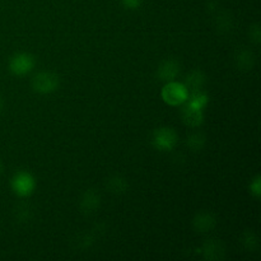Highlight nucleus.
Instances as JSON below:
<instances>
[{
    "instance_id": "obj_14",
    "label": "nucleus",
    "mask_w": 261,
    "mask_h": 261,
    "mask_svg": "<svg viewBox=\"0 0 261 261\" xmlns=\"http://www.w3.org/2000/svg\"><path fill=\"white\" fill-rule=\"evenodd\" d=\"M209 103V97L205 92L200 91H193L189 93L188 99L184 105H188V106L193 107V109L198 110H204Z\"/></svg>"
},
{
    "instance_id": "obj_21",
    "label": "nucleus",
    "mask_w": 261,
    "mask_h": 261,
    "mask_svg": "<svg viewBox=\"0 0 261 261\" xmlns=\"http://www.w3.org/2000/svg\"><path fill=\"white\" fill-rule=\"evenodd\" d=\"M249 37L251 40V42H254L255 45H259L261 42V30L259 23H254V24L250 25Z\"/></svg>"
},
{
    "instance_id": "obj_11",
    "label": "nucleus",
    "mask_w": 261,
    "mask_h": 261,
    "mask_svg": "<svg viewBox=\"0 0 261 261\" xmlns=\"http://www.w3.org/2000/svg\"><path fill=\"white\" fill-rule=\"evenodd\" d=\"M255 55L249 48H240L234 54V65L241 71H249L255 65Z\"/></svg>"
},
{
    "instance_id": "obj_4",
    "label": "nucleus",
    "mask_w": 261,
    "mask_h": 261,
    "mask_svg": "<svg viewBox=\"0 0 261 261\" xmlns=\"http://www.w3.org/2000/svg\"><path fill=\"white\" fill-rule=\"evenodd\" d=\"M178 142V135L172 127H160L155 129L152 134L153 147L161 152H171L175 149Z\"/></svg>"
},
{
    "instance_id": "obj_15",
    "label": "nucleus",
    "mask_w": 261,
    "mask_h": 261,
    "mask_svg": "<svg viewBox=\"0 0 261 261\" xmlns=\"http://www.w3.org/2000/svg\"><path fill=\"white\" fill-rule=\"evenodd\" d=\"M206 144V137L204 133L195 132L190 134L186 139V145L191 152H200L204 149Z\"/></svg>"
},
{
    "instance_id": "obj_24",
    "label": "nucleus",
    "mask_w": 261,
    "mask_h": 261,
    "mask_svg": "<svg viewBox=\"0 0 261 261\" xmlns=\"http://www.w3.org/2000/svg\"><path fill=\"white\" fill-rule=\"evenodd\" d=\"M2 173H3V163L0 162V175H2Z\"/></svg>"
},
{
    "instance_id": "obj_5",
    "label": "nucleus",
    "mask_w": 261,
    "mask_h": 261,
    "mask_svg": "<svg viewBox=\"0 0 261 261\" xmlns=\"http://www.w3.org/2000/svg\"><path fill=\"white\" fill-rule=\"evenodd\" d=\"M36 65V59L30 53H18L13 55L9 60V71L15 76L27 75L33 70Z\"/></svg>"
},
{
    "instance_id": "obj_9",
    "label": "nucleus",
    "mask_w": 261,
    "mask_h": 261,
    "mask_svg": "<svg viewBox=\"0 0 261 261\" xmlns=\"http://www.w3.org/2000/svg\"><path fill=\"white\" fill-rule=\"evenodd\" d=\"M217 226V218L211 212H200L193 218V227L198 233H208Z\"/></svg>"
},
{
    "instance_id": "obj_6",
    "label": "nucleus",
    "mask_w": 261,
    "mask_h": 261,
    "mask_svg": "<svg viewBox=\"0 0 261 261\" xmlns=\"http://www.w3.org/2000/svg\"><path fill=\"white\" fill-rule=\"evenodd\" d=\"M181 73V64L176 59H166L158 65L157 78L162 82L176 81Z\"/></svg>"
},
{
    "instance_id": "obj_19",
    "label": "nucleus",
    "mask_w": 261,
    "mask_h": 261,
    "mask_svg": "<svg viewBox=\"0 0 261 261\" xmlns=\"http://www.w3.org/2000/svg\"><path fill=\"white\" fill-rule=\"evenodd\" d=\"M33 209L31 208L28 204H22L17 208V218L19 219V222H28L31 221L33 214Z\"/></svg>"
},
{
    "instance_id": "obj_7",
    "label": "nucleus",
    "mask_w": 261,
    "mask_h": 261,
    "mask_svg": "<svg viewBox=\"0 0 261 261\" xmlns=\"http://www.w3.org/2000/svg\"><path fill=\"white\" fill-rule=\"evenodd\" d=\"M101 205V195L94 189H88L84 191L79 200V209L84 216H91L96 213Z\"/></svg>"
},
{
    "instance_id": "obj_22",
    "label": "nucleus",
    "mask_w": 261,
    "mask_h": 261,
    "mask_svg": "<svg viewBox=\"0 0 261 261\" xmlns=\"http://www.w3.org/2000/svg\"><path fill=\"white\" fill-rule=\"evenodd\" d=\"M143 3H144V0H121V4L124 5L125 9L129 10L139 9Z\"/></svg>"
},
{
    "instance_id": "obj_17",
    "label": "nucleus",
    "mask_w": 261,
    "mask_h": 261,
    "mask_svg": "<svg viewBox=\"0 0 261 261\" xmlns=\"http://www.w3.org/2000/svg\"><path fill=\"white\" fill-rule=\"evenodd\" d=\"M217 28L221 33H227L232 30V25H233V22H232V15L229 13L224 12L221 13L217 18Z\"/></svg>"
},
{
    "instance_id": "obj_12",
    "label": "nucleus",
    "mask_w": 261,
    "mask_h": 261,
    "mask_svg": "<svg viewBox=\"0 0 261 261\" xmlns=\"http://www.w3.org/2000/svg\"><path fill=\"white\" fill-rule=\"evenodd\" d=\"M206 83V75L203 70H193L191 73L188 74L185 79V86L186 88L189 89V92H193V91H200L203 89V87L205 86Z\"/></svg>"
},
{
    "instance_id": "obj_18",
    "label": "nucleus",
    "mask_w": 261,
    "mask_h": 261,
    "mask_svg": "<svg viewBox=\"0 0 261 261\" xmlns=\"http://www.w3.org/2000/svg\"><path fill=\"white\" fill-rule=\"evenodd\" d=\"M94 240H96V236L92 232L79 234L78 239H76V247H79L81 250L89 249L94 244Z\"/></svg>"
},
{
    "instance_id": "obj_8",
    "label": "nucleus",
    "mask_w": 261,
    "mask_h": 261,
    "mask_svg": "<svg viewBox=\"0 0 261 261\" xmlns=\"http://www.w3.org/2000/svg\"><path fill=\"white\" fill-rule=\"evenodd\" d=\"M201 254L204 259L209 261L223 260L226 256V247L221 240H208L201 247Z\"/></svg>"
},
{
    "instance_id": "obj_3",
    "label": "nucleus",
    "mask_w": 261,
    "mask_h": 261,
    "mask_svg": "<svg viewBox=\"0 0 261 261\" xmlns=\"http://www.w3.org/2000/svg\"><path fill=\"white\" fill-rule=\"evenodd\" d=\"M10 188L13 193L19 198H28L36 190V180L32 173L27 171H19L10 180Z\"/></svg>"
},
{
    "instance_id": "obj_13",
    "label": "nucleus",
    "mask_w": 261,
    "mask_h": 261,
    "mask_svg": "<svg viewBox=\"0 0 261 261\" xmlns=\"http://www.w3.org/2000/svg\"><path fill=\"white\" fill-rule=\"evenodd\" d=\"M110 193L116 194V195H122L129 190V182L126 178L121 175H114L107 180L106 184Z\"/></svg>"
},
{
    "instance_id": "obj_20",
    "label": "nucleus",
    "mask_w": 261,
    "mask_h": 261,
    "mask_svg": "<svg viewBox=\"0 0 261 261\" xmlns=\"http://www.w3.org/2000/svg\"><path fill=\"white\" fill-rule=\"evenodd\" d=\"M249 190L254 198H256V199L260 198L261 196V177H260V175H256L254 178H252L251 182H250V185H249Z\"/></svg>"
},
{
    "instance_id": "obj_23",
    "label": "nucleus",
    "mask_w": 261,
    "mask_h": 261,
    "mask_svg": "<svg viewBox=\"0 0 261 261\" xmlns=\"http://www.w3.org/2000/svg\"><path fill=\"white\" fill-rule=\"evenodd\" d=\"M3 105H4V102H3V98H2V97H0V111H2V110H3Z\"/></svg>"
},
{
    "instance_id": "obj_1",
    "label": "nucleus",
    "mask_w": 261,
    "mask_h": 261,
    "mask_svg": "<svg viewBox=\"0 0 261 261\" xmlns=\"http://www.w3.org/2000/svg\"><path fill=\"white\" fill-rule=\"evenodd\" d=\"M189 89L180 82H167L161 92L163 102L168 106H182L189 97Z\"/></svg>"
},
{
    "instance_id": "obj_10",
    "label": "nucleus",
    "mask_w": 261,
    "mask_h": 261,
    "mask_svg": "<svg viewBox=\"0 0 261 261\" xmlns=\"http://www.w3.org/2000/svg\"><path fill=\"white\" fill-rule=\"evenodd\" d=\"M181 116H182V121L189 127H199L204 122V110L193 109V107L185 105L181 111Z\"/></svg>"
},
{
    "instance_id": "obj_16",
    "label": "nucleus",
    "mask_w": 261,
    "mask_h": 261,
    "mask_svg": "<svg viewBox=\"0 0 261 261\" xmlns=\"http://www.w3.org/2000/svg\"><path fill=\"white\" fill-rule=\"evenodd\" d=\"M240 242H241L244 249L247 250V251H256L259 249V239H257L256 233L254 231H250V229H246L241 234Z\"/></svg>"
},
{
    "instance_id": "obj_2",
    "label": "nucleus",
    "mask_w": 261,
    "mask_h": 261,
    "mask_svg": "<svg viewBox=\"0 0 261 261\" xmlns=\"http://www.w3.org/2000/svg\"><path fill=\"white\" fill-rule=\"evenodd\" d=\"M31 87L38 94H51L60 87V78L53 71H40L32 78Z\"/></svg>"
}]
</instances>
